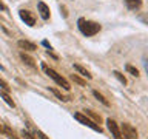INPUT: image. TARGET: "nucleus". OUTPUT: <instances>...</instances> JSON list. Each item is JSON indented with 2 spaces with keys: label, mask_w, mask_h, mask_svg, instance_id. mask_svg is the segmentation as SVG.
I'll return each instance as SVG.
<instances>
[{
  "label": "nucleus",
  "mask_w": 148,
  "mask_h": 139,
  "mask_svg": "<svg viewBox=\"0 0 148 139\" xmlns=\"http://www.w3.org/2000/svg\"><path fill=\"white\" fill-rule=\"evenodd\" d=\"M77 28H79V31L86 37L96 36L97 32L102 30V26L99 25V23H96L92 20H86V19H83V17H80L77 20Z\"/></svg>",
  "instance_id": "f257e3e1"
},
{
  "label": "nucleus",
  "mask_w": 148,
  "mask_h": 139,
  "mask_svg": "<svg viewBox=\"0 0 148 139\" xmlns=\"http://www.w3.org/2000/svg\"><path fill=\"white\" fill-rule=\"evenodd\" d=\"M42 70L45 71L46 76H49V77H51V79H53V81L56 82V83H57V85L62 87L63 90H66V91L71 90V85H69V82L66 81V79H65L63 76H60V74H59L57 71H54L53 68H49V67H48V65H46L45 62L42 63Z\"/></svg>",
  "instance_id": "f03ea898"
},
{
  "label": "nucleus",
  "mask_w": 148,
  "mask_h": 139,
  "mask_svg": "<svg viewBox=\"0 0 148 139\" xmlns=\"http://www.w3.org/2000/svg\"><path fill=\"white\" fill-rule=\"evenodd\" d=\"M74 119L76 120H79L82 125H86V127H90L91 130H94V131H99V133H102V127L99 124H96L94 120H91L88 116H85V114H82V113H74Z\"/></svg>",
  "instance_id": "7ed1b4c3"
},
{
  "label": "nucleus",
  "mask_w": 148,
  "mask_h": 139,
  "mask_svg": "<svg viewBox=\"0 0 148 139\" xmlns=\"http://www.w3.org/2000/svg\"><path fill=\"white\" fill-rule=\"evenodd\" d=\"M120 136H122V139H139V133L137 130L133 127L131 124H122L120 125Z\"/></svg>",
  "instance_id": "20e7f679"
},
{
  "label": "nucleus",
  "mask_w": 148,
  "mask_h": 139,
  "mask_svg": "<svg viewBox=\"0 0 148 139\" xmlns=\"http://www.w3.org/2000/svg\"><path fill=\"white\" fill-rule=\"evenodd\" d=\"M18 16H20V19L26 23L28 26H34L36 25V16L31 11H28V9H20V11H18Z\"/></svg>",
  "instance_id": "39448f33"
},
{
  "label": "nucleus",
  "mask_w": 148,
  "mask_h": 139,
  "mask_svg": "<svg viewBox=\"0 0 148 139\" xmlns=\"http://www.w3.org/2000/svg\"><path fill=\"white\" fill-rule=\"evenodd\" d=\"M106 125H108V130L111 131V134H113V136H114L116 139H122V136H120L119 125H117V122H116L114 119L108 118V119H106Z\"/></svg>",
  "instance_id": "423d86ee"
},
{
  "label": "nucleus",
  "mask_w": 148,
  "mask_h": 139,
  "mask_svg": "<svg viewBox=\"0 0 148 139\" xmlns=\"http://www.w3.org/2000/svg\"><path fill=\"white\" fill-rule=\"evenodd\" d=\"M37 9H39V12H40V17L43 19V20H48L51 12H49V8L46 6L43 2H39V3H37Z\"/></svg>",
  "instance_id": "0eeeda50"
},
{
  "label": "nucleus",
  "mask_w": 148,
  "mask_h": 139,
  "mask_svg": "<svg viewBox=\"0 0 148 139\" xmlns=\"http://www.w3.org/2000/svg\"><path fill=\"white\" fill-rule=\"evenodd\" d=\"M17 45L20 50H25V51H36L37 50V46L32 42H28V40H18Z\"/></svg>",
  "instance_id": "6e6552de"
},
{
  "label": "nucleus",
  "mask_w": 148,
  "mask_h": 139,
  "mask_svg": "<svg viewBox=\"0 0 148 139\" xmlns=\"http://www.w3.org/2000/svg\"><path fill=\"white\" fill-rule=\"evenodd\" d=\"M20 57H22V60L25 62L28 67H31V68H37V65H36V60L31 57V56H28V54H25V53H20Z\"/></svg>",
  "instance_id": "1a4fd4ad"
},
{
  "label": "nucleus",
  "mask_w": 148,
  "mask_h": 139,
  "mask_svg": "<svg viewBox=\"0 0 148 139\" xmlns=\"http://www.w3.org/2000/svg\"><path fill=\"white\" fill-rule=\"evenodd\" d=\"M74 70H76L77 73H80L82 76H85L86 79H92V74H91L90 71H88L86 68H83L82 65H79V63H74Z\"/></svg>",
  "instance_id": "9d476101"
},
{
  "label": "nucleus",
  "mask_w": 148,
  "mask_h": 139,
  "mask_svg": "<svg viewBox=\"0 0 148 139\" xmlns=\"http://www.w3.org/2000/svg\"><path fill=\"white\" fill-rule=\"evenodd\" d=\"M128 9H139L142 6V0H123Z\"/></svg>",
  "instance_id": "9b49d317"
},
{
  "label": "nucleus",
  "mask_w": 148,
  "mask_h": 139,
  "mask_svg": "<svg viewBox=\"0 0 148 139\" xmlns=\"http://www.w3.org/2000/svg\"><path fill=\"white\" fill-rule=\"evenodd\" d=\"M0 97H2V99L6 102V104L11 107V108H14V107H16V102H14L12 99H11V96L8 94V91H5V90H2L0 91Z\"/></svg>",
  "instance_id": "f8f14e48"
},
{
  "label": "nucleus",
  "mask_w": 148,
  "mask_h": 139,
  "mask_svg": "<svg viewBox=\"0 0 148 139\" xmlns=\"http://www.w3.org/2000/svg\"><path fill=\"white\" fill-rule=\"evenodd\" d=\"M85 116H88L90 119H94L96 124H100V116L97 113H94L92 110H85Z\"/></svg>",
  "instance_id": "ddd939ff"
},
{
  "label": "nucleus",
  "mask_w": 148,
  "mask_h": 139,
  "mask_svg": "<svg viewBox=\"0 0 148 139\" xmlns=\"http://www.w3.org/2000/svg\"><path fill=\"white\" fill-rule=\"evenodd\" d=\"M49 90L53 91V93H54V94L59 97L60 100H63V102H68V100H71V97H69V96H65V94H62V93H60L59 90H56V88H49Z\"/></svg>",
  "instance_id": "4468645a"
},
{
  "label": "nucleus",
  "mask_w": 148,
  "mask_h": 139,
  "mask_svg": "<svg viewBox=\"0 0 148 139\" xmlns=\"http://www.w3.org/2000/svg\"><path fill=\"white\" fill-rule=\"evenodd\" d=\"M2 133H5V134H6V136H8L9 139H18V138L16 136V134H14V131H12V130L9 128V127H3V128H2Z\"/></svg>",
  "instance_id": "2eb2a0df"
},
{
  "label": "nucleus",
  "mask_w": 148,
  "mask_h": 139,
  "mask_svg": "<svg viewBox=\"0 0 148 139\" xmlns=\"http://www.w3.org/2000/svg\"><path fill=\"white\" fill-rule=\"evenodd\" d=\"M92 94H94V97H96V99H99V100H100V102H102V104H103L105 107H108V105H110V102L106 100V99H105V97L100 94L99 91H96V90H94V91H92Z\"/></svg>",
  "instance_id": "dca6fc26"
},
{
  "label": "nucleus",
  "mask_w": 148,
  "mask_h": 139,
  "mask_svg": "<svg viewBox=\"0 0 148 139\" xmlns=\"http://www.w3.org/2000/svg\"><path fill=\"white\" fill-rule=\"evenodd\" d=\"M113 74H114V77L117 79V81L122 83V85H127V79H125V76L122 73H119V71H113Z\"/></svg>",
  "instance_id": "f3484780"
},
{
  "label": "nucleus",
  "mask_w": 148,
  "mask_h": 139,
  "mask_svg": "<svg viewBox=\"0 0 148 139\" xmlns=\"http://www.w3.org/2000/svg\"><path fill=\"white\" fill-rule=\"evenodd\" d=\"M127 71L131 74V76H134V77H137V76H139V70H137V68H134L133 65H127Z\"/></svg>",
  "instance_id": "a211bd4d"
},
{
  "label": "nucleus",
  "mask_w": 148,
  "mask_h": 139,
  "mask_svg": "<svg viewBox=\"0 0 148 139\" xmlns=\"http://www.w3.org/2000/svg\"><path fill=\"white\" fill-rule=\"evenodd\" d=\"M71 79H73V81L76 82V83H79V85H82V87H85V85H86V82H85V81H82V79L79 77L77 74H73V76H71Z\"/></svg>",
  "instance_id": "6ab92c4d"
},
{
  "label": "nucleus",
  "mask_w": 148,
  "mask_h": 139,
  "mask_svg": "<svg viewBox=\"0 0 148 139\" xmlns=\"http://www.w3.org/2000/svg\"><path fill=\"white\" fill-rule=\"evenodd\" d=\"M22 136H23V139H36L34 134H31L28 130H23V131H22Z\"/></svg>",
  "instance_id": "aec40b11"
},
{
  "label": "nucleus",
  "mask_w": 148,
  "mask_h": 139,
  "mask_svg": "<svg viewBox=\"0 0 148 139\" xmlns=\"http://www.w3.org/2000/svg\"><path fill=\"white\" fill-rule=\"evenodd\" d=\"M0 87H2V90L9 91V85H8V82H6V81H3L2 77H0Z\"/></svg>",
  "instance_id": "412c9836"
},
{
  "label": "nucleus",
  "mask_w": 148,
  "mask_h": 139,
  "mask_svg": "<svg viewBox=\"0 0 148 139\" xmlns=\"http://www.w3.org/2000/svg\"><path fill=\"white\" fill-rule=\"evenodd\" d=\"M37 136H39L40 139H48V138H46V134L43 131H40V130H37Z\"/></svg>",
  "instance_id": "4be33fe9"
},
{
  "label": "nucleus",
  "mask_w": 148,
  "mask_h": 139,
  "mask_svg": "<svg viewBox=\"0 0 148 139\" xmlns=\"http://www.w3.org/2000/svg\"><path fill=\"white\" fill-rule=\"evenodd\" d=\"M60 11H62L63 17H68V12H66V8H65V6H60Z\"/></svg>",
  "instance_id": "5701e85b"
},
{
  "label": "nucleus",
  "mask_w": 148,
  "mask_h": 139,
  "mask_svg": "<svg viewBox=\"0 0 148 139\" xmlns=\"http://www.w3.org/2000/svg\"><path fill=\"white\" fill-rule=\"evenodd\" d=\"M42 45H43V46H46L48 50H53V48H51V45H49V42H48V40H43V42H42Z\"/></svg>",
  "instance_id": "b1692460"
},
{
  "label": "nucleus",
  "mask_w": 148,
  "mask_h": 139,
  "mask_svg": "<svg viewBox=\"0 0 148 139\" xmlns=\"http://www.w3.org/2000/svg\"><path fill=\"white\" fill-rule=\"evenodd\" d=\"M0 9H2V11H6V6H5L2 2H0Z\"/></svg>",
  "instance_id": "393cba45"
},
{
  "label": "nucleus",
  "mask_w": 148,
  "mask_h": 139,
  "mask_svg": "<svg viewBox=\"0 0 148 139\" xmlns=\"http://www.w3.org/2000/svg\"><path fill=\"white\" fill-rule=\"evenodd\" d=\"M2 128H3V125H2V124H0V133H2Z\"/></svg>",
  "instance_id": "a878e982"
},
{
  "label": "nucleus",
  "mask_w": 148,
  "mask_h": 139,
  "mask_svg": "<svg viewBox=\"0 0 148 139\" xmlns=\"http://www.w3.org/2000/svg\"><path fill=\"white\" fill-rule=\"evenodd\" d=\"M0 70H5V68H3V65H2V63H0Z\"/></svg>",
  "instance_id": "bb28decb"
}]
</instances>
